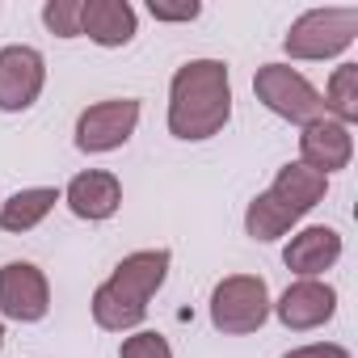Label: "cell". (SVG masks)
Listing matches in <instances>:
<instances>
[{
  "label": "cell",
  "mask_w": 358,
  "mask_h": 358,
  "mask_svg": "<svg viewBox=\"0 0 358 358\" xmlns=\"http://www.w3.org/2000/svg\"><path fill=\"white\" fill-rule=\"evenodd\" d=\"M232 118V76L224 59H190L169 85V135L203 143Z\"/></svg>",
  "instance_id": "1"
},
{
  "label": "cell",
  "mask_w": 358,
  "mask_h": 358,
  "mask_svg": "<svg viewBox=\"0 0 358 358\" xmlns=\"http://www.w3.org/2000/svg\"><path fill=\"white\" fill-rule=\"evenodd\" d=\"M169 249H139L127 253L114 274L93 291V320L106 333H131L143 324L152 295L164 287L169 278Z\"/></svg>",
  "instance_id": "2"
},
{
  "label": "cell",
  "mask_w": 358,
  "mask_h": 358,
  "mask_svg": "<svg viewBox=\"0 0 358 358\" xmlns=\"http://www.w3.org/2000/svg\"><path fill=\"white\" fill-rule=\"evenodd\" d=\"M324 194H329V177L316 173V169H308L303 160H291V164L278 169L274 186L249 203V211H245V232H249L253 241L270 245V241L287 236L312 207H320Z\"/></svg>",
  "instance_id": "3"
},
{
  "label": "cell",
  "mask_w": 358,
  "mask_h": 358,
  "mask_svg": "<svg viewBox=\"0 0 358 358\" xmlns=\"http://www.w3.org/2000/svg\"><path fill=\"white\" fill-rule=\"evenodd\" d=\"M358 38V9H308L291 22L282 47L291 59H337Z\"/></svg>",
  "instance_id": "4"
},
{
  "label": "cell",
  "mask_w": 358,
  "mask_h": 358,
  "mask_svg": "<svg viewBox=\"0 0 358 358\" xmlns=\"http://www.w3.org/2000/svg\"><path fill=\"white\" fill-rule=\"evenodd\" d=\"M270 320V287L257 274H228L211 291V324L224 337L257 333Z\"/></svg>",
  "instance_id": "5"
},
{
  "label": "cell",
  "mask_w": 358,
  "mask_h": 358,
  "mask_svg": "<svg viewBox=\"0 0 358 358\" xmlns=\"http://www.w3.org/2000/svg\"><path fill=\"white\" fill-rule=\"evenodd\" d=\"M253 93L270 114H278L287 122L308 127L312 118H324V101H320L316 85L291 64H262L253 76Z\"/></svg>",
  "instance_id": "6"
},
{
  "label": "cell",
  "mask_w": 358,
  "mask_h": 358,
  "mask_svg": "<svg viewBox=\"0 0 358 358\" xmlns=\"http://www.w3.org/2000/svg\"><path fill=\"white\" fill-rule=\"evenodd\" d=\"M135 127H139V101L135 97L97 101V106H89L76 118V148L89 152V156L114 152V148H122L135 135Z\"/></svg>",
  "instance_id": "7"
},
{
  "label": "cell",
  "mask_w": 358,
  "mask_h": 358,
  "mask_svg": "<svg viewBox=\"0 0 358 358\" xmlns=\"http://www.w3.org/2000/svg\"><path fill=\"white\" fill-rule=\"evenodd\" d=\"M51 312V282L34 262L0 266V316L17 324H38Z\"/></svg>",
  "instance_id": "8"
},
{
  "label": "cell",
  "mask_w": 358,
  "mask_h": 358,
  "mask_svg": "<svg viewBox=\"0 0 358 358\" xmlns=\"http://www.w3.org/2000/svg\"><path fill=\"white\" fill-rule=\"evenodd\" d=\"M47 85V59L34 47H0V110L22 114L43 97Z\"/></svg>",
  "instance_id": "9"
},
{
  "label": "cell",
  "mask_w": 358,
  "mask_h": 358,
  "mask_svg": "<svg viewBox=\"0 0 358 358\" xmlns=\"http://www.w3.org/2000/svg\"><path fill=\"white\" fill-rule=\"evenodd\" d=\"M270 312H274L291 333H308V329H320V324L333 320V312H337V291H333L329 282H320V278H295V282L278 295V303H270Z\"/></svg>",
  "instance_id": "10"
},
{
  "label": "cell",
  "mask_w": 358,
  "mask_h": 358,
  "mask_svg": "<svg viewBox=\"0 0 358 358\" xmlns=\"http://www.w3.org/2000/svg\"><path fill=\"white\" fill-rule=\"evenodd\" d=\"M299 160L316 173H337L354 160V135L350 127H341L337 118H312L303 131H299Z\"/></svg>",
  "instance_id": "11"
},
{
  "label": "cell",
  "mask_w": 358,
  "mask_h": 358,
  "mask_svg": "<svg viewBox=\"0 0 358 358\" xmlns=\"http://www.w3.org/2000/svg\"><path fill=\"white\" fill-rule=\"evenodd\" d=\"M64 203H68V211L76 220L101 224V220H110L122 207V182L114 173H106V169H85V173H76L68 182Z\"/></svg>",
  "instance_id": "12"
},
{
  "label": "cell",
  "mask_w": 358,
  "mask_h": 358,
  "mask_svg": "<svg viewBox=\"0 0 358 358\" xmlns=\"http://www.w3.org/2000/svg\"><path fill=\"white\" fill-rule=\"evenodd\" d=\"M341 257V232L329 228V224H312L303 232H295L282 249V262L291 274L299 278H320L324 270H333Z\"/></svg>",
  "instance_id": "13"
},
{
  "label": "cell",
  "mask_w": 358,
  "mask_h": 358,
  "mask_svg": "<svg viewBox=\"0 0 358 358\" xmlns=\"http://www.w3.org/2000/svg\"><path fill=\"white\" fill-rule=\"evenodd\" d=\"M135 5L127 0H80V34L93 38L97 47H127L135 38Z\"/></svg>",
  "instance_id": "14"
},
{
  "label": "cell",
  "mask_w": 358,
  "mask_h": 358,
  "mask_svg": "<svg viewBox=\"0 0 358 358\" xmlns=\"http://www.w3.org/2000/svg\"><path fill=\"white\" fill-rule=\"evenodd\" d=\"M59 203V190L55 186H30V190H17L0 203V228L5 232H34Z\"/></svg>",
  "instance_id": "15"
},
{
  "label": "cell",
  "mask_w": 358,
  "mask_h": 358,
  "mask_svg": "<svg viewBox=\"0 0 358 358\" xmlns=\"http://www.w3.org/2000/svg\"><path fill=\"white\" fill-rule=\"evenodd\" d=\"M324 114L337 118L341 127H354L358 122V64H341L333 68L329 76V89H324Z\"/></svg>",
  "instance_id": "16"
},
{
  "label": "cell",
  "mask_w": 358,
  "mask_h": 358,
  "mask_svg": "<svg viewBox=\"0 0 358 358\" xmlns=\"http://www.w3.org/2000/svg\"><path fill=\"white\" fill-rule=\"evenodd\" d=\"M43 22L55 38H80V0H47Z\"/></svg>",
  "instance_id": "17"
},
{
  "label": "cell",
  "mask_w": 358,
  "mask_h": 358,
  "mask_svg": "<svg viewBox=\"0 0 358 358\" xmlns=\"http://www.w3.org/2000/svg\"><path fill=\"white\" fill-rule=\"evenodd\" d=\"M118 358H173V345H169L160 333H152V329H139V333H131V337L122 341Z\"/></svg>",
  "instance_id": "18"
},
{
  "label": "cell",
  "mask_w": 358,
  "mask_h": 358,
  "mask_svg": "<svg viewBox=\"0 0 358 358\" xmlns=\"http://www.w3.org/2000/svg\"><path fill=\"white\" fill-rule=\"evenodd\" d=\"M148 13L156 22H194L203 13L199 0H148Z\"/></svg>",
  "instance_id": "19"
},
{
  "label": "cell",
  "mask_w": 358,
  "mask_h": 358,
  "mask_svg": "<svg viewBox=\"0 0 358 358\" xmlns=\"http://www.w3.org/2000/svg\"><path fill=\"white\" fill-rule=\"evenodd\" d=\"M282 358H350V350H345V345H337V341H312V345L287 350Z\"/></svg>",
  "instance_id": "20"
},
{
  "label": "cell",
  "mask_w": 358,
  "mask_h": 358,
  "mask_svg": "<svg viewBox=\"0 0 358 358\" xmlns=\"http://www.w3.org/2000/svg\"><path fill=\"white\" fill-rule=\"evenodd\" d=\"M0 350H5V324H0Z\"/></svg>",
  "instance_id": "21"
}]
</instances>
